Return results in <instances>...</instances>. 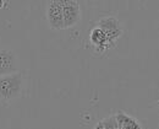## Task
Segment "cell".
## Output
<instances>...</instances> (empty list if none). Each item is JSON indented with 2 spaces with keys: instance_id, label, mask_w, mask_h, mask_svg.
Instances as JSON below:
<instances>
[{
  "instance_id": "1",
  "label": "cell",
  "mask_w": 159,
  "mask_h": 129,
  "mask_svg": "<svg viewBox=\"0 0 159 129\" xmlns=\"http://www.w3.org/2000/svg\"><path fill=\"white\" fill-rule=\"evenodd\" d=\"M23 92V74L17 71L14 74L0 76V101L11 103L19 100Z\"/></svg>"
},
{
  "instance_id": "2",
  "label": "cell",
  "mask_w": 159,
  "mask_h": 129,
  "mask_svg": "<svg viewBox=\"0 0 159 129\" xmlns=\"http://www.w3.org/2000/svg\"><path fill=\"white\" fill-rule=\"evenodd\" d=\"M96 26H98L100 30L107 35L109 42L111 43L113 47L116 45V42L119 41V38L124 33V30L121 27V23L118 20V17H115L113 15L102 16L97 21Z\"/></svg>"
},
{
  "instance_id": "3",
  "label": "cell",
  "mask_w": 159,
  "mask_h": 129,
  "mask_svg": "<svg viewBox=\"0 0 159 129\" xmlns=\"http://www.w3.org/2000/svg\"><path fill=\"white\" fill-rule=\"evenodd\" d=\"M62 20L64 30L76 26L81 20V9L79 1L62 0Z\"/></svg>"
},
{
  "instance_id": "4",
  "label": "cell",
  "mask_w": 159,
  "mask_h": 129,
  "mask_svg": "<svg viewBox=\"0 0 159 129\" xmlns=\"http://www.w3.org/2000/svg\"><path fill=\"white\" fill-rule=\"evenodd\" d=\"M47 21L52 30H64L62 20V0H53L47 4Z\"/></svg>"
},
{
  "instance_id": "5",
  "label": "cell",
  "mask_w": 159,
  "mask_h": 129,
  "mask_svg": "<svg viewBox=\"0 0 159 129\" xmlns=\"http://www.w3.org/2000/svg\"><path fill=\"white\" fill-rule=\"evenodd\" d=\"M19 71V58L11 49L0 48V76Z\"/></svg>"
},
{
  "instance_id": "6",
  "label": "cell",
  "mask_w": 159,
  "mask_h": 129,
  "mask_svg": "<svg viewBox=\"0 0 159 129\" xmlns=\"http://www.w3.org/2000/svg\"><path fill=\"white\" fill-rule=\"evenodd\" d=\"M88 42H89L91 49L96 53H104V52L109 50L110 48H114L111 45V43L109 42L107 35L100 30L98 26H94L89 31Z\"/></svg>"
},
{
  "instance_id": "7",
  "label": "cell",
  "mask_w": 159,
  "mask_h": 129,
  "mask_svg": "<svg viewBox=\"0 0 159 129\" xmlns=\"http://www.w3.org/2000/svg\"><path fill=\"white\" fill-rule=\"evenodd\" d=\"M115 119H116V123H118V129H142V126L139 124V122L126 114L124 111H119L116 112L115 114Z\"/></svg>"
},
{
  "instance_id": "8",
  "label": "cell",
  "mask_w": 159,
  "mask_h": 129,
  "mask_svg": "<svg viewBox=\"0 0 159 129\" xmlns=\"http://www.w3.org/2000/svg\"><path fill=\"white\" fill-rule=\"evenodd\" d=\"M104 129H118V123H116V119H115V116L111 114L104 119L100 121Z\"/></svg>"
},
{
  "instance_id": "9",
  "label": "cell",
  "mask_w": 159,
  "mask_h": 129,
  "mask_svg": "<svg viewBox=\"0 0 159 129\" xmlns=\"http://www.w3.org/2000/svg\"><path fill=\"white\" fill-rule=\"evenodd\" d=\"M93 129H104V127H103V124H102V122H98V123H97V124H96V126H94V128Z\"/></svg>"
},
{
  "instance_id": "10",
  "label": "cell",
  "mask_w": 159,
  "mask_h": 129,
  "mask_svg": "<svg viewBox=\"0 0 159 129\" xmlns=\"http://www.w3.org/2000/svg\"><path fill=\"white\" fill-rule=\"evenodd\" d=\"M5 5H6V1H4V0H0V10H1V9H2Z\"/></svg>"
}]
</instances>
